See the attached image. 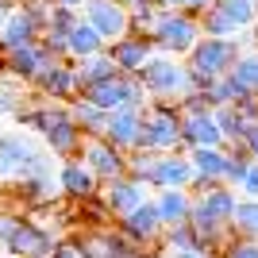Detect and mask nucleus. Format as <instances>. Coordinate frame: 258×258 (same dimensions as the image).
<instances>
[{"mask_svg":"<svg viewBox=\"0 0 258 258\" xmlns=\"http://www.w3.org/2000/svg\"><path fill=\"white\" fill-rule=\"evenodd\" d=\"M16 123L35 131L54 158H77L81 143H85V135L77 131L74 116H70V108L62 100H35V104L16 112Z\"/></svg>","mask_w":258,"mask_h":258,"instance_id":"f257e3e1","label":"nucleus"},{"mask_svg":"<svg viewBox=\"0 0 258 258\" xmlns=\"http://www.w3.org/2000/svg\"><path fill=\"white\" fill-rule=\"evenodd\" d=\"M239 54H243L239 39H205V35H201V43H197L193 50L185 54L189 89H201V93H205V89L212 85L216 77L231 74V66H235Z\"/></svg>","mask_w":258,"mask_h":258,"instance_id":"f03ea898","label":"nucleus"},{"mask_svg":"<svg viewBox=\"0 0 258 258\" xmlns=\"http://www.w3.org/2000/svg\"><path fill=\"white\" fill-rule=\"evenodd\" d=\"M135 151H154V154L181 151V112H177V100H151L143 108V139Z\"/></svg>","mask_w":258,"mask_h":258,"instance_id":"7ed1b4c3","label":"nucleus"},{"mask_svg":"<svg viewBox=\"0 0 258 258\" xmlns=\"http://www.w3.org/2000/svg\"><path fill=\"white\" fill-rule=\"evenodd\" d=\"M139 85L151 100H181L189 93V70H185V58H173V54H151V62L143 66Z\"/></svg>","mask_w":258,"mask_h":258,"instance_id":"20e7f679","label":"nucleus"},{"mask_svg":"<svg viewBox=\"0 0 258 258\" xmlns=\"http://www.w3.org/2000/svg\"><path fill=\"white\" fill-rule=\"evenodd\" d=\"M154 50L158 54H173V58H185L201 43V27H197V16L181 8H158V27H154Z\"/></svg>","mask_w":258,"mask_h":258,"instance_id":"39448f33","label":"nucleus"},{"mask_svg":"<svg viewBox=\"0 0 258 258\" xmlns=\"http://www.w3.org/2000/svg\"><path fill=\"white\" fill-rule=\"evenodd\" d=\"M97 201L104 205V212L112 216V220H119V216L135 212V208H143L147 201H151V185L135 181V177H127V173H119V177H112V181H100Z\"/></svg>","mask_w":258,"mask_h":258,"instance_id":"423d86ee","label":"nucleus"},{"mask_svg":"<svg viewBox=\"0 0 258 258\" xmlns=\"http://www.w3.org/2000/svg\"><path fill=\"white\" fill-rule=\"evenodd\" d=\"M116 227H119V235H127L143 254H158L162 250V231H166V224L158 220V212H154L151 201H147L143 208H135V212L119 216Z\"/></svg>","mask_w":258,"mask_h":258,"instance_id":"0eeeda50","label":"nucleus"},{"mask_svg":"<svg viewBox=\"0 0 258 258\" xmlns=\"http://www.w3.org/2000/svg\"><path fill=\"white\" fill-rule=\"evenodd\" d=\"M81 20L93 27V31L104 39V43H116L131 31V12L119 4V0H85L81 4Z\"/></svg>","mask_w":258,"mask_h":258,"instance_id":"6e6552de","label":"nucleus"},{"mask_svg":"<svg viewBox=\"0 0 258 258\" xmlns=\"http://www.w3.org/2000/svg\"><path fill=\"white\" fill-rule=\"evenodd\" d=\"M31 89L39 93L43 100H74L77 93H81V85H77V66L70 62V58H50V62L39 70V77L31 81Z\"/></svg>","mask_w":258,"mask_h":258,"instance_id":"1a4fd4ad","label":"nucleus"},{"mask_svg":"<svg viewBox=\"0 0 258 258\" xmlns=\"http://www.w3.org/2000/svg\"><path fill=\"white\" fill-rule=\"evenodd\" d=\"M54 231L50 227H43L39 220H31V216H20V224H16V231H12V239L4 243V254L12 258H46L54 247Z\"/></svg>","mask_w":258,"mask_h":258,"instance_id":"9d476101","label":"nucleus"},{"mask_svg":"<svg viewBox=\"0 0 258 258\" xmlns=\"http://www.w3.org/2000/svg\"><path fill=\"white\" fill-rule=\"evenodd\" d=\"M54 181H58V193H62L66 201H74V205H89V201H97V193H100L97 173L89 170L81 158H62Z\"/></svg>","mask_w":258,"mask_h":258,"instance_id":"9b49d317","label":"nucleus"},{"mask_svg":"<svg viewBox=\"0 0 258 258\" xmlns=\"http://www.w3.org/2000/svg\"><path fill=\"white\" fill-rule=\"evenodd\" d=\"M77 158L97 173V181H112V177H119V173H127V154L119 151V147H112L108 139H100V135L81 143Z\"/></svg>","mask_w":258,"mask_h":258,"instance_id":"f8f14e48","label":"nucleus"},{"mask_svg":"<svg viewBox=\"0 0 258 258\" xmlns=\"http://www.w3.org/2000/svg\"><path fill=\"white\" fill-rule=\"evenodd\" d=\"M39 151V143L27 131H0V181H20L27 158Z\"/></svg>","mask_w":258,"mask_h":258,"instance_id":"ddd939ff","label":"nucleus"},{"mask_svg":"<svg viewBox=\"0 0 258 258\" xmlns=\"http://www.w3.org/2000/svg\"><path fill=\"white\" fill-rule=\"evenodd\" d=\"M185 154H189V166H193V185H189L193 197L224 181V158H227L224 147H193Z\"/></svg>","mask_w":258,"mask_h":258,"instance_id":"4468645a","label":"nucleus"},{"mask_svg":"<svg viewBox=\"0 0 258 258\" xmlns=\"http://www.w3.org/2000/svg\"><path fill=\"white\" fill-rule=\"evenodd\" d=\"M100 139H108L123 154L135 151L139 139H143V112L139 108H116V112H108V123H104V135H100Z\"/></svg>","mask_w":258,"mask_h":258,"instance_id":"2eb2a0df","label":"nucleus"},{"mask_svg":"<svg viewBox=\"0 0 258 258\" xmlns=\"http://www.w3.org/2000/svg\"><path fill=\"white\" fill-rule=\"evenodd\" d=\"M104 54L116 62V70L119 74H127V77H135L143 70V66L151 62V54H154V43L151 39H139V35H123V39H116V43H108L104 46Z\"/></svg>","mask_w":258,"mask_h":258,"instance_id":"dca6fc26","label":"nucleus"},{"mask_svg":"<svg viewBox=\"0 0 258 258\" xmlns=\"http://www.w3.org/2000/svg\"><path fill=\"white\" fill-rule=\"evenodd\" d=\"M46 62H50V54L43 50V43H31V46H20V50L4 54V58H0V70L8 77H16L20 85H31Z\"/></svg>","mask_w":258,"mask_h":258,"instance_id":"f3484780","label":"nucleus"},{"mask_svg":"<svg viewBox=\"0 0 258 258\" xmlns=\"http://www.w3.org/2000/svg\"><path fill=\"white\" fill-rule=\"evenodd\" d=\"M193 185V166L185 151L158 154V166L151 173V189H189Z\"/></svg>","mask_w":258,"mask_h":258,"instance_id":"a211bd4d","label":"nucleus"},{"mask_svg":"<svg viewBox=\"0 0 258 258\" xmlns=\"http://www.w3.org/2000/svg\"><path fill=\"white\" fill-rule=\"evenodd\" d=\"M151 205L158 212V220L166 227L173 224H189V212H193V193L189 189H151Z\"/></svg>","mask_w":258,"mask_h":258,"instance_id":"6ab92c4d","label":"nucleus"},{"mask_svg":"<svg viewBox=\"0 0 258 258\" xmlns=\"http://www.w3.org/2000/svg\"><path fill=\"white\" fill-rule=\"evenodd\" d=\"M193 147H224L212 112H193V116H181V151H193Z\"/></svg>","mask_w":258,"mask_h":258,"instance_id":"aec40b11","label":"nucleus"},{"mask_svg":"<svg viewBox=\"0 0 258 258\" xmlns=\"http://www.w3.org/2000/svg\"><path fill=\"white\" fill-rule=\"evenodd\" d=\"M39 43V31L31 27V20L23 16L20 8H12V16L4 20V27H0V58L12 50H20V46H31Z\"/></svg>","mask_w":258,"mask_h":258,"instance_id":"412c9836","label":"nucleus"},{"mask_svg":"<svg viewBox=\"0 0 258 258\" xmlns=\"http://www.w3.org/2000/svg\"><path fill=\"white\" fill-rule=\"evenodd\" d=\"M16 201L27 208H50L58 201V181L54 177H20L16 181Z\"/></svg>","mask_w":258,"mask_h":258,"instance_id":"4be33fe9","label":"nucleus"},{"mask_svg":"<svg viewBox=\"0 0 258 258\" xmlns=\"http://www.w3.org/2000/svg\"><path fill=\"white\" fill-rule=\"evenodd\" d=\"M104 39H100L93 27H89L85 20H77L74 23V31L66 35V50H70V62H85V58H93V54L104 50Z\"/></svg>","mask_w":258,"mask_h":258,"instance_id":"5701e85b","label":"nucleus"},{"mask_svg":"<svg viewBox=\"0 0 258 258\" xmlns=\"http://www.w3.org/2000/svg\"><path fill=\"white\" fill-rule=\"evenodd\" d=\"M66 108H70V116H74L77 131H81L85 139H97V135H104L108 112H100L97 104H89L85 97H74V100H66Z\"/></svg>","mask_w":258,"mask_h":258,"instance_id":"b1692460","label":"nucleus"},{"mask_svg":"<svg viewBox=\"0 0 258 258\" xmlns=\"http://www.w3.org/2000/svg\"><path fill=\"white\" fill-rule=\"evenodd\" d=\"M197 205L208 208L216 220H227V224H231V212H235V205H239V189L220 181V185H212V189H205V193H197Z\"/></svg>","mask_w":258,"mask_h":258,"instance_id":"393cba45","label":"nucleus"},{"mask_svg":"<svg viewBox=\"0 0 258 258\" xmlns=\"http://www.w3.org/2000/svg\"><path fill=\"white\" fill-rule=\"evenodd\" d=\"M74 66H77V85H81V89L97 85V81H112V77H119L116 62H112L104 50L93 54V58H85V62H74Z\"/></svg>","mask_w":258,"mask_h":258,"instance_id":"a878e982","label":"nucleus"},{"mask_svg":"<svg viewBox=\"0 0 258 258\" xmlns=\"http://www.w3.org/2000/svg\"><path fill=\"white\" fill-rule=\"evenodd\" d=\"M205 93H208V104H212V108H227V104L235 108L239 100L247 97V85H243L235 74H224V77H216Z\"/></svg>","mask_w":258,"mask_h":258,"instance_id":"bb28decb","label":"nucleus"},{"mask_svg":"<svg viewBox=\"0 0 258 258\" xmlns=\"http://www.w3.org/2000/svg\"><path fill=\"white\" fill-rule=\"evenodd\" d=\"M197 27H201V35H205V39H235V35H239V27L227 20V16L216 8V4L197 16Z\"/></svg>","mask_w":258,"mask_h":258,"instance_id":"cd10ccee","label":"nucleus"},{"mask_svg":"<svg viewBox=\"0 0 258 258\" xmlns=\"http://www.w3.org/2000/svg\"><path fill=\"white\" fill-rule=\"evenodd\" d=\"M231 231L243 235V239H258V201L239 197L235 212H231Z\"/></svg>","mask_w":258,"mask_h":258,"instance_id":"c85d7f7f","label":"nucleus"},{"mask_svg":"<svg viewBox=\"0 0 258 258\" xmlns=\"http://www.w3.org/2000/svg\"><path fill=\"white\" fill-rule=\"evenodd\" d=\"M216 8L224 12L239 31H250V27L258 23V4L254 0H216Z\"/></svg>","mask_w":258,"mask_h":258,"instance_id":"c756f323","label":"nucleus"},{"mask_svg":"<svg viewBox=\"0 0 258 258\" xmlns=\"http://www.w3.org/2000/svg\"><path fill=\"white\" fill-rule=\"evenodd\" d=\"M212 119L216 127H220V139H224V147H231V143H239V135H243V127H247V119L239 116V108H212Z\"/></svg>","mask_w":258,"mask_h":258,"instance_id":"7c9ffc66","label":"nucleus"},{"mask_svg":"<svg viewBox=\"0 0 258 258\" xmlns=\"http://www.w3.org/2000/svg\"><path fill=\"white\" fill-rule=\"evenodd\" d=\"M224 151H227V158H224V185L239 189V181L247 177V166H250V158H247V151H243L239 143H231V147H224Z\"/></svg>","mask_w":258,"mask_h":258,"instance_id":"2f4dec72","label":"nucleus"},{"mask_svg":"<svg viewBox=\"0 0 258 258\" xmlns=\"http://www.w3.org/2000/svg\"><path fill=\"white\" fill-rule=\"evenodd\" d=\"M231 74L247 85V93H258V46H250V50L239 54L235 66H231Z\"/></svg>","mask_w":258,"mask_h":258,"instance_id":"473e14b6","label":"nucleus"},{"mask_svg":"<svg viewBox=\"0 0 258 258\" xmlns=\"http://www.w3.org/2000/svg\"><path fill=\"white\" fill-rule=\"evenodd\" d=\"M154 166H158V154H154V151H127V177L151 185Z\"/></svg>","mask_w":258,"mask_h":258,"instance_id":"72a5a7b5","label":"nucleus"},{"mask_svg":"<svg viewBox=\"0 0 258 258\" xmlns=\"http://www.w3.org/2000/svg\"><path fill=\"white\" fill-rule=\"evenodd\" d=\"M16 8H20L27 20H31L35 31L43 35V31H46V23H50V8H54V4H50V0H16Z\"/></svg>","mask_w":258,"mask_h":258,"instance_id":"f704fd0d","label":"nucleus"},{"mask_svg":"<svg viewBox=\"0 0 258 258\" xmlns=\"http://www.w3.org/2000/svg\"><path fill=\"white\" fill-rule=\"evenodd\" d=\"M77 20H81V8H50V23H46V31H54V35H70Z\"/></svg>","mask_w":258,"mask_h":258,"instance_id":"c9c22d12","label":"nucleus"},{"mask_svg":"<svg viewBox=\"0 0 258 258\" xmlns=\"http://www.w3.org/2000/svg\"><path fill=\"white\" fill-rule=\"evenodd\" d=\"M154 27H158V8L131 12V35H139V39H154Z\"/></svg>","mask_w":258,"mask_h":258,"instance_id":"e433bc0d","label":"nucleus"},{"mask_svg":"<svg viewBox=\"0 0 258 258\" xmlns=\"http://www.w3.org/2000/svg\"><path fill=\"white\" fill-rule=\"evenodd\" d=\"M46 258H85V243H81V235H62V239H54Z\"/></svg>","mask_w":258,"mask_h":258,"instance_id":"4c0bfd02","label":"nucleus"},{"mask_svg":"<svg viewBox=\"0 0 258 258\" xmlns=\"http://www.w3.org/2000/svg\"><path fill=\"white\" fill-rule=\"evenodd\" d=\"M220 258H258V239H243V235H235L224 250H220Z\"/></svg>","mask_w":258,"mask_h":258,"instance_id":"58836bf2","label":"nucleus"},{"mask_svg":"<svg viewBox=\"0 0 258 258\" xmlns=\"http://www.w3.org/2000/svg\"><path fill=\"white\" fill-rule=\"evenodd\" d=\"M239 147L247 151L250 162H258V119H247V127H243V135H239Z\"/></svg>","mask_w":258,"mask_h":258,"instance_id":"ea45409f","label":"nucleus"},{"mask_svg":"<svg viewBox=\"0 0 258 258\" xmlns=\"http://www.w3.org/2000/svg\"><path fill=\"white\" fill-rule=\"evenodd\" d=\"M239 197H250V201H258V162H250V166H247V177L239 181Z\"/></svg>","mask_w":258,"mask_h":258,"instance_id":"a19ab883","label":"nucleus"},{"mask_svg":"<svg viewBox=\"0 0 258 258\" xmlns=\"http://www.w3.org/2000/svg\"><path fill=\"white\" fill-rule=\"evenodd\" d=\"M16 224H20V216H16V212H8V208H0V250H4V243L12 239Z\"/></svg>","mask_w":258,"mask_h":258,"instance_id":"79ce46f5","label":"nucleus"},{"mask_svg":"<svg viewBox=\"0 0 258 258\" xmlns=\"http://www.w3.org/2000/svg\"><path fill=\"white\" fill-rule=\"evenodd\" d=\"M216 0H181V12H189V16H201L205 8H212Z\"/></svg>","mask_w":258,"mask_h":258,"instance_id":"37998d69","label":"nucleus"},{"mask_svg":"<svg viewBox=\"0 0 258 258\" xmlns=\"http://www.w3.org/2000/svg\"><path fill=\"white\" fill-rule=\"evenodd\" d=\"M127 12H143V8H154V0H119Z\"/></svg>","mask_w":258,"mask_h":258,"instance_id":"c03bdc74","label":"nucleus"},{"mask_svg":"<svg viewBox=\"0 0 258 258\" xmlns=\"http://www.w3.org/2000/svg\"><path fill=\"white\" fill-rule=\"evenodd\" d=\"M12 8H16V0H0V27H4V20L12 16Z\"/></svg>","mask_w":258,"mask_h":258,"instance_id":"a18cd8bd","label":"nucleus"},{"mask_svg":"<svg viewBox=\"0 0 258 258\" xmlns=\"http://www.w3.org/2000/svg\"><path fill=\"white\" fill-rule=\"evenodd\" d=\"M170 258H212V254H205V250H177V254H170Z\"/></svg>","mask_w":258,"mask_h":258,"instance_id":"49530a36","label":"nucleus"},{"mask_svg":"<svg viewBox=\"0 0 258 258\" xmlns=\"http://www.w3.org/2000/svg\"><path fill=\"white\" fill-rule=\"evenodd\" d=\"M54 8H81V4H85V0H50Z\"/></svg>","mask_w":258,"mask_h":258,"instance_id":"de8ad7c7","label":"nucleus"},{"mask_svg":"<svg viewBox=\"0 0 258 258\" xmlns=\"http://www.w3.org/2000/svg\"><path fill=\"white\" fill-rule=\"evenodd\" d=\"M154 8H181V0H154Z\"/></svg>","mask_w":258,"mask_h":258,"instance_id":"09e8293b","label":"nucleus"},{"mask_svg":"<svg viewBox=\"0 0 258 258\" xmlns=\"http://www.w3.org/2000/svg\"><path fill=\"white\" fill-rule=\"evenodd\" d=\"M147 258H170V254H166V250H158V254H147Z\"/></svg>","mask_w":258,"mask_h":258,"instance_id":"8fccbe9b","label":"nucleus"},{"mask_svg":"<svg viewBox=\"0 0 258 258\" xmlns=\"http://www.w3.org/2000/svg\"><path fill=\"white\" fill-rule=\"evenodd\" d=\"M250 35H254V46H258V23H254V27H250Z\"/></svg>","mask_w":258,"mask_h":258,"instance_id":"3c124183","label":"nucleus"},{"mask_svg":"<svg viewBox=\"0 0 258 258\" xmlns=\"http://www.w3.org/2000/svg\"><path fill=\"white\" fill-rule=\"evenodd\" d=\"M254 119H258V93H254Z\"/></svg>","mask_w":258,"mask_h":258,"instance_id":"603ef678","label":"nucleus"},{"mask_svg":"<svg viewBox=\"0 0 258 258\" xmlns=\"http://www.w3.org/2000/svg\"><path fill=\"white\" fill-rule=\"evenodd\" d=\"M0 258H12V254H4V250H0Z\"/></svg>","mask_w":258,"mask_h":258,"instance_id":"864d4df0","label":"nucleus"},{"mask_svg":"<svg viewBox=\"0 0 258 258\" xmlns=\"http://www.w3.org/2000/svg\"><path fill=\"white\" fill-rule=\"evenodd\" d=\"M254 4H258V0H254Z\"/></svg>","mask_w":258,"mask_h":258,"instance_id":"5fc2aeb1","label":"nucleus"}]
</instances>
